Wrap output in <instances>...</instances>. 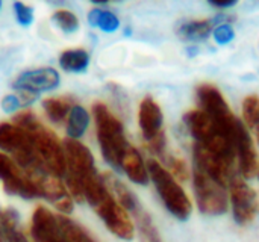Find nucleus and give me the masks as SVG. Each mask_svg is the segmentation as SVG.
I'll list each match as a JSON object with an SVG mask.
<instances>
[{
	"label": "nucleus",
	"instance_id": "obj_1",
	"mask_svg": "<svg viewBox=\"0 0 259 242\" xmlns=\"http://www.w3.org/2000/svg\"><path fill=\"white\" fill-rule=\"evenodd\" d=\"M83 199L90 203L99 218L105 223L108 230L123 241H132L135 236V226L129 214L120 206L102 174L96 173L82 182Z\"/></svg>",
	"mask_w": 259,
	"mask_h": 242
},
{
	"label": "nucleus",
	"instance_id": "obj_2",
	"mask_svg": "<svg viewBox=\"0 0 259 242\" xmlns=\"http://www.w3.org/2000/svg\"><path fill=\"white\" fill-rule=\"evenodd\" d=\"M14 124L21 127L30 136L35 152L49 173L56 177H64L67 174L65 153L58 136L47 129L32 111L27 109L14 117Z\"/></svg>",
	"mask_w": 259,
	"mask_h": 242
},
{
	"label": "nucleus",
	"instance_id": "obj_3",
	"mask_svg": "<svg viewBox=\"0 0 259 242\" xmlns=\"http://www.w3.org/2000/svg\"><path fill=\"white\" fill-rule=\"evenodd\" d=\"M93 115L96 120L97 139L105 161L112 168H120L121 159L131 146L124 136V129L121 121L108 109L103 103H94Z\"/></svg>",
	"mask_w": 259,
	"mask_h": 242
},
{
	"label": "nucleus",
	"instance_id": "obj_4",
	"mask_svg": "<svg viewBox=\"0 0 259 242\" xmlns=\"http://www.w3.org/2000/svg\"><path fill=\"white\" fill-rule=\"evenodd\" d=\"M147 171L167 211L181 221L188 220L193 206L188 196L185 194L179 182L173 177V174L155 159H150L147 162Z\"/></svg>",
	"mask_w": 259,
	"mask_h": 242
},
{
	"label": "nucleus",
	"instance_id": "obj_5",
	"mask_svg": "<svg viewBox=\"0 0 259 242\" xmlns=\"http://www.w3.org/2000/svg\"><path fill=\"white\" fill-rule=\"evenodd\" d=\"M184 123L187 129L190 130L191 136L194 138V142L202 146L203 149L209 150L211 153L220 156L229 164H235V152L229 141L222 135L219 127L214 124V121L202 111V109H193L184 115Z\"/></svg>",
	"mask_w": 259,
	"mask_h": 242
},
{
	"label": "nucleus",
	"instance_id": "obj_6",
	"mask_svg": "<svg viewBox=\"0 0 259 242\" xmlns=\"http://www.w3.org/2000/svg\"><path fill=\"white\" fill-rule=\"evenodd\" d=\"M196 94H197V100H199L202 111L214 121V124L222 132V135L229 141V144L234 149V139L244 123L240 121L232 114L223 94L214 85L202 83L197 86Z\"/></svg>",
	"mask_w": 259,
	"mask_h": 242
},
{
	"label": "nucleus",
	"instance_id": "obj_7",
	"mask_svg": "<svg viewBox=\"0 0 259 242\" xmlns=\"http://www.w3.org/2000/svg\"><path fill=\"white\" fill-rule=\"evenodd\" d=\"M0 150L9 153L17 165L26 173L47 170L36 155L30 136L17 124L0 123Z\"/></svg>",
	"mask_w": 259,
	"mask_h": 242
},
{
	"label": "nucleus",
	"instance_id": "obj_8",
	"mask_svg": "<svg viewBox=\"0 0 259 242\" xmlns=\"http://www.w3.org/2000/svg\"><path fill=\"white\" fill-rule=\"evenodd\" d=\"M193 186L196 202L202 214L222 215L228 211L229 197L226 186L219 183L211 174H208L200 165L193 162Z\"/></svg>",
	"mask_w": 259,
	"mask_h": 242
},
{
	"label": "nucleus",
	"instance_id": "obj_9",
	"mask_svg": "<svg viewBox=\"0 0 259 242\" xmlns=\"http://www.w3.org/2000/svg\"><path fill=\"white\" fill-rule=\"evenodd\" d=\"M229 202L234 212V220L240 226L250 224L259 212V200L255 189H252L241 177L235 176L229 183Z\"/></svg>",
	"mask_w": 259,
	"mask_h": 242
},
{
	"label": "nucleus",
	"instance_id": "obj_10",
	"mask_svg": "<svg viewBox=\"0 0 259 242\" xmlns=\"http://www.w3.org/2000/svg\"><path fill=\"white\" fill-rule=\"evenodd\" d=\"M26 174L35 183L39 192V197H44L50 203H53L55 208L64 215L73 212V199L67 186L59 180V177L53 176L47 170H36V171H30Z\"/></svg>",
	"mask_w": 259,
	"mask_h": 242
},
{
	"label": "nucleus",
	"instance_id": "obj_11",
	"mask_svg": "<svg viewBox=\"0 0 259 242\" xmlns=\"http://www.w3.org/2000/svg\"><path fill=\"white\" fill-rule=\"evenodd\" d=\"M0 179L3 188L11 196H18L26 200L38 199L39 192L30 177L21 170L17 162L6 153H0Z\"/></svg>",
	"mask_w": 259,
	"mask_h": 242
},
{
	"label": "nucleus",
	"instance_id": "obj_12",
	"mask_svg": "<svg viewBox=\"0 0 259 242\" xmlns=\"http://www.w3.org/2000/svg\"><path fill=\"white\" fill-rule=\"evenodd\" d=\"M64 153H65V164H67L65 179H73L82 186L83 180H87L88 177L97 173L93 153L87 146H83L77 139L68 138L64 142Z\"/></svg>",
	"mask_w": 259,
	"mask_h": 242
},
{
	"label": "nucleus",
	"instance_id": "obj_13",
	"mask_svg": "<svg viewBox=\"0 0 259 242\" xmlns=\"http://www.w3.org/2000/svg\"><path fill=\"white\" fill-rule=\"evenodd\" d=\"M61 82L59 73L50 67H41L21 73L14 82L12 88L17 91H30L35 94L55 89Z\"/></svg>",
	"mask_w": 259,
	"mask_h": 242
},
{
	"label": "nucleus",
	"instance_id": "obj_14",
	"mask_svg": "<svg viewBox=\"0 0 259 242\" xmlns=\"http://www.w3.org/2000/svg\"><path fill=\"white\" fill-rule=\"evenodd\" d=\"M30 236L33 242H67L59 227L58 217L44 206H38L32 214Z\"/></svg>",
	"mask_w": 259,
	"mask_h": 242
},
{
	"label": "nucleus",
	"instance_id": "obj_15",
	"mask_svg": "<svg viewBox=\"0 0 259 242\" xmlns=\"http://www.w3.org/2000/svg\"><path fill=\"white\" fill-rule=\"evenodd\" d=\"M234 152L238 159L240 174L244 179H252L258 174V155L253 146V139L247 132V127L243 124L234 139Z\"/></svg>",
	"mask_w": 259,
	"mask_h": 242
},
{
	"label": "nucleus",
	"instance_id": "obj_16",
	"mask_svg": "<svg viewBox=\"0 0 259 242\" xmlns=\"http://www.w3.org/2000/svg\"><path fill=\"white\" fill-rule=\"evenodd\" d=\"M138 124L146 142H150L152 139L164 133V115L159 105L152 97H144L141 100L138 109Z\"/></svg>",
	"mask_w": 259,
	"mask_h": 242
},
{
	"label": "nucleus",
	"instance_id": "obj_17",
	"mask_svg": "<svg viewBox=\"0 0 259 242\" xmlns=\"http://www.w3.org/2000/svg\"><path fill=\"white\" fill-rule=\"evenodd\" d=\"M120 168L126 173V176L138 185H147L149 182V171H147V165L144 164L140 152L134 147L129 146L123 159H121V165Z\"/></svg>",
	"mask_w": 259,
	"mask_h": 242
},
{
	"label": "nucleus",
	"instance_id": "obj_18",
	"mask_svg": "<svg viewBox=\"0 0 259 242\" xmlns=\"http://www.w3.org/2000/svg\"><path fill=\"white\" fill-rule=\"evenodd\" d=\"M0 239L2 242H29L20 229V215L15 209H0Z\"/></svg>",
	"mask_w": 259,
	"mask_h": 242
},
{
	"label": "nucleus",
	"instance_id": "obj_19",
	"mask_svg": "<svg viewBox=\"0 0 259 242\" xmlns=\"http://www.w3.org/2000/svg\"><path fill=\"white\" fill-rule=\"evenodd\" d=\"M214 29L212 20H190L178 27V35L187 41H202L206 39Z\"/></svg>",
	"mask_w": 259,
	"mask_h": 242
},
{
	"label": "nucleus",
	"instance_id": "obj_20",
	"mask_svg": "<svg viewBox=\"0 0 259 242\" xmlns=\"http://www.w3.org/2000/svg\"><path fill=\"white\" fill-rule=\"evenodd\" d=\"M131 214H132V217L135 220L141 242H162L161 235H159L152 217L143 209L141 205L135 211H132Z\"/></svg>",
	"mask_w": 259,
	"mask_h": 242
},
{
	"label": "nucleus",
	"instance_id": "obj_21",
	"mask_svg": "<svg viewBox=\"0 0 259 242\" xmlns=\"http://www.w3.org/2000/svg\"><path fill=\"white\" fill-rule=\"evenodd\" d=\"M90 126V114L85 108L74 105L67 117V135L70 139H79L83 136Z\"/></svg>",
	"mask_w": 259,
	"mask_h": 242
},
{
	"label": "nucleus",
	"instance_id": "obj_22",
	"mask_svg": "<svg viewBox=\"0 0 259 242\" xmlns=\"http://www.w3.org/2000/svg\"><path fill=\"white\" fill-rule=\"evenodd\" d=\"M59 65L70 73H83L90 65V55L83 49L65 50L59 56Z\"/></svg>",
	"mask_w": 259,
	"mask_h": 242
},
{
	"label": "nucleus",
	"instance_id": "obj_23",
	"mask_svg": "<svg viewBox=\"0 0 259 242\" xmlns=\"http://www.w3.org/2000/svg\"><path fill=\"white\" fill-rule=\"evenodd\" d=\"M58 223L67 242H97L85 227L65 215H58Z\"/></svg>",
	"mask_w": 259,
	"mask_h": 242
},
{
	"label": "nucleus",
	"instance_id": "obj_24",
	"mask_svg": "<svg viewBox=\"0 0 259 242\" xmlns=\"http://www.w3.org/2000/svg\"><path fill=\"white\" fill-rule=\"evenodd\" d=\"M88 21L93 27H97L106 33H112L120 27L118 17L114 12L100 8H94L88 12Z\"/></svg>",
	"mask_w": 259,
	"mask_h": 242
},
{
	"label": "nucleus",
	"instance_id": "obj_25",
	"mask_svg": "<svg viewBox=\"0 0 259 242\" xmlns=\"http://www.w3.org/2000/svg\"><path fill=\"white\" fill-rule=\"evenodd\" d=\"M74 106L73 99L70 97H56V99H46L42 102V108L47 114V117L53 123H59L64 118L68 117L71 108Z\"/></svg>",
	"mask_w": 259,
	"mask_h": 242
},
{
	"label": "nucleus",
	"instance_id": "obj_26",
	"mask_svg": "<svg viewBox=\"0 0 259 242\" xmlns=\"http://www.w3.org/2000/svg\"><path fill=\"white\" fill-rule=\"evenodd\" d=\"M243 118L244 126L255 130L259 126V95H247L243 100Z\"/></svg>",
	"mask_w": 259,
	"mask_h": 242
},
{
	"label": "nucleus",
	"instance_id": "obj_27",
	"mask_svg": "<svg viewBox=\"0 0 259 242\" xmlns=\"http://www.w3.org/2000/svg\"><path fill=\"white\" fill-rule=\"evenodd\" d=\"M52 20L55 21V24L65 33H74L79 29V20L77 17L67 9H58L53 12Z\"/></svg>",
	"mask_w": 259,
	"mask_h": 242
},
{
	"label": "nucleus",
	"instance_id": "obj_28",
	"mask_svg": "<svg viewBox=\"0 0 259 242\" xmlns=\"http://www.w3.org/2000/svg\"><path fill=\"white\" fill-rule=\"evenodd\" d=\"M161 159L165 162L168 171L173 174V177H175L178 182H185V180L190 177L188 167H187V164H185L184 159H181V158H178V156H173V155H170V153H165Z\"/></svg>",
	"mask_w": 259,
	"mask_h": 242
},
{
	"label": "nucleus",
	"instance_id": "obj_29",
	"mask_svg": "<svg viewBox=\"0 0 259 242\" xmlns=\"http://www.w3.org/2000/svg\"><path fill=\"white\" fill-rule=\"evenodd\" d=\"M14 12H15V18L17 21L24 26L29 27L33 23V9L32 6L23 3V2H15L14 3Z\"/></svg>",
	"mask_w": 259,
	"mask_h": 242
},
{
	"label": "nucleus",
	"instance_id": "obj_30",
	"mask_svg": "<svg viewBox=\"0 0 259 242\" xmlns=\"http://www.w3.org/2000/svg\"><path fill=\"white\" fill-rule=\"evenodd\" d=\"M212 35H214L215 42L220 44V45H226V44H229L235 38V32H234L231 24H220V26H217L214 29Z\"/></svg>",
	"mask_w": 259,
	"mask_h": 242
},
{
	"label": "nucleus",
	"instance_id": "obj_31",
	"mask_svg": "<svg viewBox=\"0 0 259 242\" xmlns=\"http://www.w3.org/2000/svg\"><path fill=\"white\" fill-rule=\"evenodd\" d=\"M18 108H21V105H20V100H18V97H17V95H14V94H8V95H5V97H3V100H2V109H3L6 114L15 112Z\"/></svg>",
	"mask_w": 259,
	"mask_h": 242
},
{
	"label": "nucleus",
	"instance_id": "obj_32",
	"mask_svg": "<svg viewBox=\"0 0 259 242\" xmlns=\"http://www.w3.org/2000/svg\"><path fill=\"white\" fill-rule=\"evenodd\" d=\"M17 97H18V100H20V105L24 108V106H30V105L36 100L38 94L30 92V91H24V89H23V91H18Z\"/></svg>",
	"mask_w": 259,
	"mask_h": 242
},
{
	"label": "nucleus",
	"instance_id": "obj_33",
	"mask_svg": "<svg viewBox=\"0 0 259 242\" xmlns=\"http://www.w3.org/2000/svg\"><path fill=\"white\" fill-rule=\"evenodd\" d=\"M212 6H215V8H219V9H228V8H232V6H235L237 5V2L235 0H229V2H220V0H212V2H209Z\"/></svg>",
	"mask_w": 259,
	"mask_h": 242
},
{
	"label": "nucleus",
	"instance_id": "obj_34",
	"mask_svg": "<svg viewBox=\"0 0 259 242\" xmlns=\"http://www.w3.org/2000/svg\"><path fill=\"white\" fill-rule=\"evenodd\" d=\"M253 133H255V136H256V139H258V142H259V126L253 130Z\"/></svg>",
	"mask_w": 259,
	"mask_h": 242
},
{
	"label": "nucleus",
	"instance_id": "obj_35",
	"mask_svg": "<svg viewBox=\"0 0 259 242\" xmlns=\"http://www.w3.org/2000/svg\"><path fill=\"white\" fill-rule=\"evenodd\" d=\"M0 9H2V2H0Z\"/></svg>",
	"mask_w": 259,
	"mask_h": 242
},
{
	"label": "nucleus",
	"instance_id": "obj_36",
	"mask_svg": "<svg viewBox=\"0 0 259 242\" xmlns=\"http://www.w3.org/2000/svg\"><path fill=\"white\" fill-rule=\"evenodd\" d=\"M258 176H259V168H258Z\"/></svg>",
	"mask_w": 259,
	"mask_h": 242
},
{
	"label": "nucleus",
	"instance_id": "obj_37",
	"mask_svg": "<svg viewBox=\"0 0 259 242\" xmlns=\"http://www.w3.org/2000/svg\"><path fill=\"white\" fill-rule=\"evenodd\" d=\"M0 242H2V239H0Z\"/></svg>",
	"mask_w": 259,
	"mask_h": 242
}]
</instances>
